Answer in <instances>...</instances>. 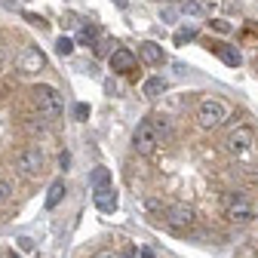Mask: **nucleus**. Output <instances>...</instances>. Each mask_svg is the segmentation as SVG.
I'll list each match as a JSON object with an SVG mask.
<instances>
[{
    "instance_id": "f257e3e1",
    "label": "nucleus",
    "mask_w": 258,
    "mask_h": 258,
    "mask_svg": "<svg viewBox=\"0 0 258 258\" xmlns=\"http://www.w3.org/2000/svg\"><path fill=\"white\" fill-rule=\"evenodd\" d=\"M31 102H34L37 114L43 120H58L61 111H64V102H61V92L49 83H37L34 89H31Z\"/></svg>"
},
{
    "instance_id": "f03ea898",
    "label": "nucleus",
    "mask_w": 258,
    "mask_h": 258,
    "mask_svg": "<svg viewBox=\"0 0 258 258\" xmlns=\"http://www.w3.org/2000/svg\"><path fill=\"white\" fill-rule=\"evenodd\" d=\"M160 218H163L166 231H172V234H178V237L190 234L194 224H197V212H194L190 206H184V203H169Z\"/></svg>"
},
{
    "instance_id": "7ed1b4c3",
    "label": "nucleus",
    "mask_w": 258,
    "mask_h": 258,
    "mask_svg": "<svg viewBox=\"0 0 258 258\" xmlns=\"http://www.w3.org/2000/svg\"><path fill=\"white\" fill-rule=\"evenodd\" d=\"M224 218H228L231 224H252L255 221V206L252 200L246 197V194L240 190H231V194H224Z\"/></svg>"
},
{
    "instance_id": "20e7f679",
    "label": "nucleus",
    "mask_w": 258,
    "mask_h": 258,
    "mask_svg": "<svg viewBox=\"0 0 258 258\" xmlns=\"http://www.w3.org/2000/svg\"><path fill=\"white\" fill-rule=\"evenodd\" d=\"M228 117H231L228 102L215 99V95H212V99H203L200 108H197V123H200V129H206V133H209V129H218Z\"/></svg>"
},
{
    "instance_id": "39448f33",
    "label": "nucleus",
    "mask_w": 258,
    "mask_h": 258,
    "mask_svg": "<svg viewBox=\"0 0 258 258\" xmlns=\"http://www.w3.org/2000/svg\"><path fill=\"white\" fill-rule=\"evenodd\" d=\"M160 145H163V139H160L154 120H151V117H148V120H142V123L136 126V136H133V148H136V154L151 157Z\"/></svg>"
},
{
    "instance_id": "423d86ee",
    "label": "nucleus",
    "mask_w": 258,
    "mask_h": 258,
    "mask_svg": "<svg viewBox=\"0 0 258 258\" xmlns=\"http://www.w3.org/2000/svg\"><path fill=\"white\" fill-rule=\"evenodd\" d=\"M16 169L25 175V178H37L46 172V154L40 148H25L16 154Z\"/></svg>"
},
{
    "instance_id": "0eeeda50",
    "label": "nucleus",
    "mask_w": 258,
    "mask_h": 258,
    "mask_svg": "<svg viewBox=\"0 0 258 258\" xmlns=\"http://www.w3.org/2000/svg\"><path fill=\"white\" fill-rule=\"evenodd\" d=\"M252 148H255V129L252 126H237L224 136V151L231 157H246V154H252Z\"/></svg>"
},
{
    "instance_id": "6e6552de",
    "label": "nucleus",
    "mask_w": 258,
    "mask_h": 258,
    "mask_svg": "<svg viewBox=\"0 0 258 258\" xmlns=\"http://www.w3.org/2000/svg\"><path fill=\"white\" fill-rule=\"evenodd\" d=\"M16 71L22 77H37L40 71H46V55L40 46H25L16 58Z\"/></svg>"
},
{
    "instance_id": "1a4fd4ad",
    "label": "nucleus",
    "mask_w": 258,
    "mask_h": 258,
    "mask_svg": "<svg viewBox=\"0 0 258 258\" xmlns=\"http://www.w3.org/2000/svg\"><path fill=\"white\" fill-rule=\"evenodd\" d=\"M108 58H111V71H114V74H133V71H136V55L129 52V49H123V46L114 49Z\"/></svg>"
},
{
    "instance_id": "9d476101",
    "label": "nucleus",
    "mask_w": 258,
    "mask_h": 258,
    "mask_svg": "<svg viewBox=\"0 0 258 258\" xmlns=\"http://www.w3.org/2000/svg\"><path fill=\"white\" fill-rule=\"evenodd\" d=\"M92 200H95V206H99L102 212H117V194H114V187H99V190H92Z\"/></svg>"
},
{
    "instance_id": "9b49d317",
    "label": "nucleus",
    "mask_w": 258,
    "mask_h": 258,
    "mask_svg": "<svg viewBox=\"0 0 258 258\" xmlns=\"http://www.w3.org/2000/svg\"><path fill=\"white\" fill-rule=\"evenodd\" d=\"M139 58L157 68V64H163V46H160V43H154V40H145V43L139 46Z\"/></svg>"
},
{
    "instance_id": "f8f14e48",
    "label": "nucleus",
    "mask_w": 258,
    "mask_h": 258,
    "mask_svg": "<svg viewBox=\"0 0 258 258\" xmlns=\"http://www.w3.org/2000/svg\"><path fill=\"white\" fill-rule=\"evenodd\" d=\"M209 52H212V55H218L224 64H231V68H237V64L243 61V58H240V52H237L234 46H228V43H212V46H209Z\"/></svg>"
},
{
    "instance_id": "ddd939ff",
    "label": "nucleus",
    "mask_w": 258,
    "mask_h": 258,
    "mask_svg": "<svg viewBox=\"0 0 258 258\" xmlns=\"http://www.w3.org/2000/svg\"><path fill=\"white\" fill-rule=\"evenodd\" d=\"M64 194H68V184H64V178L52 181V184H49V190H46V209H55V206L64 200Z\"/></svg>"
},
{
    "instance_id": "4468645a",
    "label": "nucleus",
    "mask_w": 258,
    "mask_h": 258,
    "mask_svg": "<svg viewBox=\"0 0 258 258\" xmlns=\"http://www.w3.org/2000/svg\"><path fill=\"white\" fill-rule=\"evenodd\" d=\"M178 13H181V16H190V19H200V16L209 13V10H206L203 0H181V4H178Z\"/></svg>"
},
{
    "instance_id": "2eb2a0df",
    "label": "nucleus",
    "mask_w": 258,
    "mask_h": 258,
    "mask_svg": "<svg viewBox=\"0 0 258 258\" xmlns=\"http://www.w3.org/2000/svg\"><path fill=\"white\" fill-rule=\"evenodd\" d=\"M89 184H92V190H99V187H111V172H108L105 166H95V169L89 172Z\"/></svg>"
},
{
    "instance_id": "dca6fc26",
    "label": "nucleus",
    "mask_w": 258,
    "mask_h": 258,
    "mask_svg": "<svg viewBox=\"0 0 258 258\" xmlns=\"http://www.w3.org/2000/svg\"><path fill=\"white\" fill-rule=\"evenodd\" d=\"M166 86H169V83H166L163 77H151V80L145 83V89H142V92L148 95V99H157V95H163V92H166Z\"/></svg>"
},
{
    "instance_id": "f3484780",
    "label": "nucleus",
    "mask_w": 258,
    "mask_h": 258,
    "mask_svg": "<svg viewBox=\"0 0 258 258\" xmlns=\"http://www.w3.org/2000/svg\"><path fill=\"white\" fill-rule=\"evenodd\" d=\"M114 37H108V34H99V40H95L92 43V49H95V55H99V58H105V55H111L114 52Z\"/></svg>"
},
{
    "instance_id": "a211bd4d",
    "label": "nucleus",
    "mask_w": 258,
    "mask_h": 258,
    "mask_svg": "<svg viewBox=\"0 0 258 258\" xmlns=\"http://www.w3.org/2000/svg\"><path fill=\"white\" fill-rule=\"evenodd\" d=\"M95 40H99V28H95V25H83V28L77 31V43H83V46H92Z\"/></svg>"
},
{
    "instance_id": "6ab92c4d",
    "label": "nucleus",
    "mask_w": 258,
    "mask_h": 258,
    "mask_svg": "<svg viewBox=\"0 0 258 258\" xmlns=\"http://www.w3.org/2000/svg\"><path fill=\"white\" fill-rule=\"evenodd\" d=\"M148 212H154V215H163V209H166V203L163 200H160V197H154V194H148V197H145V203H142Z\"/></svg>"
},
{
    "instance_id": "aec40b11",
    "label": "nucleus",
    "mask_w": 258,
    "mask_h": 258,
    "mask_svg": "<svg viewBox=\"0 0 258 258\" xmlns=\"http://www.w3.org/2000/svg\"><path fill=\"white\" fill-rule=\"evenodd\" d=\"M194 37H197V28H181V31H175L172 43H175V46H184V43H190Z\"/></svg>"
},
{
    "instance_id": "412c9836",
    "label": "nucleus",
    "mask_w": 258,
    "mask_h": 258,
    "mask_svg": "<svg viewBox=\"0 0 258 258\" xmlns=\"http://www.w3.org/2000/svg\"><path fill=\"white\" fill-rule=\"evenodd\" d=\"M13 194H16L13 181H10V178H0V206L10 203V200H13Z\"/></svg>"
},
{
    "instance_id": "4be33fe9",
    "label": "nucleus",
    "mask_w": 258,
    "mask_h": 258,
    "mask_svg": "<svg viewBox=\"0 0 258 258\" xmlns=\"http://www.w3.org/2000/svg\"><path fill=\"white\" fill-rule=\"evenodd\" d=\"M25 129L37 136V133H43V129H46V120H43V117H28V120H25Z\"/></svg>"
},
{
    "instance_id": "5701e85b",
    "label": "nucleus",
    "mask_w": 258,
    "mask_h": 258,
    "mask_svg": "<svg viewBox=\"0 0 258 258\" xmlns=\"http://www.w3.org/2000/svg\"><path fill=\"white\" fill-rule=\"evenodd\" d=\"M55 52H58V55H71V52H74V40H71V37H58V40H55Z\"/></svg>"
},
{
    "instance_id": "b1692460",
    "label": "nucleus",
    "mask_w": 258,
    "mask_h": 258,
    "mask_svg": "<svg viewBox=\"0 0 258 258\" xmlns=\"http://www.w3.org/2000/svg\"><path fill=\"white\" fill-rule=\"evenodd\" d=\"M209 28H212V31H218V34H231V31H234V28H231V22H224V19H212V22H209Z\"/></svg>"
},
{
    "instance_id": "393cba45",
    "label": "nucleus",
    "mask_w": 258,
    "mask_h": 258,
    "mask_svg": "<svg viewBox=\"0 0 258 258\" xmlns=\"http://www.w3.org/2000/svg\"><path fill=\"white\" fill-rule=\"evenodd\" d=\"M181 13H178V7H163V10H160V19H163V22H175Z\"/></svg>"
},
{
    "instance_id": "a878e982",
    "label": "nucleus",
    "mask_w": 258,
    "mask_h": 258,
    "mask_svg": "<svg viewBox=\"0 0 258 258\" xmlns=\"http://www.w3.org/2000/svg\"><path fill=\"white\" fill-rule=\"evenodd\" d=\"M16 243H19V249H22V252H31V249H34V240H31V237H19Z\"/></svg>"
},
{
    "instance_id": "bb28decb",
    "label": "nucleus",
    "mask_w": 258,
    "mask_h": 258,
    "mask_svg": "<svg viewBox=\"0 0 258 258\" xmlns=\"http://www.w3.org/2000/svg\"><path fill=\"white\" fill-rule=\"evenodd\" d=\"M25 19H28L31 25H37V28H46V22H43L40 16H34V13H25Z\"/></svg>"
},
{
    "instance_id": "cd10ccee",
    "label": "nucleus",
    "mask_w": 258,
    "mask_h": 258,
    "mask_svg": "<svg viewBox=\"0 0 258 258\" xmlns=\"http://www.w3.org/2000/svg\"><path fill=\"white\" fill-rule=\"evenodd\" d=\"M74 114H77V120H86V117H89V108H86V105H77Z\"/></svg>"
},
{
    "instance_id": "c85d7f7f",
    "label": "nucleus",
    "mask_w": 258,
    "mask_h": 258,
    "mask_svg": "<svg viewBox=\"0 0 258 258\" xmlns=\"http://www.w3.org/2000/svg\"><path fill=\"white\" fill-rule=\"evenodd\" d=\"M92 258H123L120 252H111V249H105V252H99V255H92Z\"/></svg>"
},
{
    "instance_id": "c756f323",
    "label": "nucleus",
    "mask_w": 258,
    "mask_h": 258,
    "mask_svg": "<svg viewBox=\"0 0 258 258\" xmlns=\"http://www.w3.org/2000/svg\"><path fill=\"white\" fill-rule=\"evenodd\" d=\"M111 4H114V7H120V10H126V7H129V0H111Z\"/></svg>"
},
{
    "instance_id": "7c9ffc66",
    "label": "nucleus",
    "mask_w": 258,
    "mask_h": 258,
    "mask_svg": "<svg viewBox=\"0 0 258 258\" xmlns=\"http://www.w3.org/2000/svg\"><path fill=\"white\" fill-rule=\"evenodd\" d=\"M139 258H154V252H148V249H142V252H139Z\"/></svg>"
}]
</instances>
